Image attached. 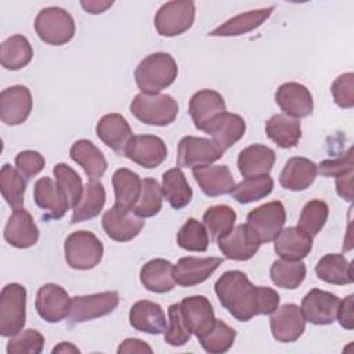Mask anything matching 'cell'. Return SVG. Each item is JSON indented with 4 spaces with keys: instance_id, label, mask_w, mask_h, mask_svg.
Segmentation results:
<instances>
[{
    "instance_id": "277c9868",
    "label": "cell",
    "mask_w": 354,
    "mask_h": 354,
    "mask_svg": "<svg viewBox=\"0 0 354 354\" xmlns=\"http://www.w3.org/2000/svg\"><path fill=\"white\" fill-rule=\"evenodd\" d=\"M64 252L65 260L71 268L86 271L100 264L104 254V246L93 232L80 230L66 236Z\"/></svg>"
},
{
    "instance_id": "9c48e42d",
    "label": "cell",
    "mask_w": 354,
    "mask_h": 354,
    "mask_svg": "<svg viewBox=\"0 0 354 354\" xmlns=\"http://www.w3.org/2000/svg\"><path fill=\"white\" fill-rule=\"evenodd\" d=\"M223 155L224 151L212 138L185 136L178 142L177 165L195 169L212 165Z\"/></svg>"
},
{
    "instance_id": "74e56055",
    "label": "cell",
    "mask_w": 354,
    "mask_h": 354,
    "mask_svg": "<svg viewBox=\"0 0 354 354\" xmlns=\"http://www.w3.org/2000/svg\"><path fill=\"white\" fill-rule=\"evenodd\" d=\"M266 133L278 147L293 148L301 138V126L297 119L277 113L267 120Z\"/></svg>"
},
{
    "instance_id": "836d02e7",
    "label": "cell",
    "mask_w": 354,
    "mask_h": 354,
    "mask_svg": "<svg viewBox=\"0 0 354 354\" xmlns=\"http://www.w3.org/2000/svg\"><path fill=\"white\" fill-rule=\"evenodd\" d=\"M317 277L332 285H350L354 282L351 263L339 253H329L321 257L315 266Z\"/></svg>"
},
{
    "instance_id": "b9f144b4",
    "label": "cell",
    "mask_w": 354,
    "mask_h": 354,
    "mask_svg": "<svg viewBox=\"0 0 354 354\" xmlns=\"http://www.w3.org/2000/svg\"><path fill=\"white\" fill-rule=\"evenodd\" d=\"M307 270L303 261H288V260H275L270 268V277L274 285L283 289H296L299 288L304 278Z\"/></svg>"
},
{
    "instance_id": "e0dca14e",
    "label": "cell",
    "mask_w": 354,
    "mask_h": 354,
    "mask_svg": "<svg viewBox=\"0 0 354 354\" xmlns=\"http://www.w3.org/2000/svg\"><path fill=\"white\" fill-rule=\"evenodd\" d=\"M340 299L318 288L311 289L301 300V313L307 322L314 325H329L336 319Z\"/></svg>"
},
{
    "instance_id": "9f6ffc18",
    "label": "cell",
    "mask_w": 354,
    "mask_h": 354,
    "mask_svg": "<svg viewBox=\"0 0 354 354\" xmlns=\"http://www.w3.org/2000/svg\"><path fill=\"white\" fill-rule=\"evenodd\" d=\"M124 353H152L151 346H148L144 340L136 339V337H129L124 339L119 347H118V354H124Z\"/></svg>"
},
{
    "instance_id": "1f68e13d",
    "label": "cell",
    "mask_w": 354,
    "mask_h": 354,
    "mask_svg": "<svg viewBox=\"0 0 354 354\" xmlns=\"http://www.w3.org/2000/svg\"><path fill=\"white\" fill-rule=\"evenodd\" d=\"M144 288L153 293L170 292L174 285V266L166 259H153L145 263L140 271Z\"/></svg>"
},
{
    "instance_id": "ac0fdd59",
    "label": "cell",
    "mask_w": 354,
    "mask_h": 354,
    "mask_svg": "<svg viewBox=\"0 0 354 354\" xmlns=\"http://www.w3.org/2000/svg\"><path fill=\"white\" fill-rule=\"evenodd\" d=\"M32 108V94L25 86H11L0 93V118L8 126L24 123L29 118Z\"/></svg>"
},
{
    "instance_id": "30bf717a",
    "label": "cell",
    "mask_w": 354,
    "mask_h": 354,
    "mask_svg": "<svg viewBox=\"0 0 354 354\" xmlns=\"http://www.w3.org/2000/svg\"><path fill=\"white\" fill-rule=\"evenodd\" d=\"M286 220V212L279 201L264 203L246 216V224L256 232L261 243H268L282 231Z\"/></svg>"
},
{
    "instance_id": "8d00e7d4",
    "label": "cell",
    "mask_w": 354,
    "mask_h": 354,
    "mask_svg": "<svg viewBox=\"0 0 354 354\" xmlns=\"http://www.w3.org/2000/svg\"><path fill=\"white\" fill-rule=\"evenodd\" d=\"M105 199H106V194H105L104 185L100 181L90 180L84 185L80 202L72 209L73 212H72L71 224L82 223V221L97 217L105 205Z\"/></svg>"
},
{
    "instance_id": "681fc988",
    "label": "cell",
    "mask_w": 354,
    "mask_h": 354,
    "mask_svg": "<svg viewBox=\"0 0 354 354\" xmlns=\"http://www.w3.org/2000/svg\"><path fill=\"white\" fill-rule=\"evenodd\" d=\"M169 324L165 329V342L170 346H184L191 339V330L181 313L180 303H174L169 307Z\"/></svg>"
},
{
    "instance_id": "603a6c76",
    "label": "cell",
    "mask_w": 354,
    "mask_h": 354,
    "mask_svg": "<svg viewBox=\"0 0 354 354\" xmlns=\"http://www.w3.org/2000/svg\"><path fill=\"white\" fill-rule=\"evenodd\" d=\"M95 133L105 145L120 156H124L127 144L133 137L129 122L119 113L104 115L95 126Z\"/></svg>"
},
{
    "instance_id": "f6af8a7d",
    "label": "cell",
    "mask_w": 354,
    "mask_h": 354,
    "mask_svg": "<svg viewBox=\"0 0 354 354\" xmlns=\"http://www.w3.org/2000/svg\"><path fill=\"white\" fill-rule=\"evenodd\" d=\"M235 337L236 332L234 328H231L221 319H216V324L210 329V332H207L198 340L205 351L210 354H223L232 347Z\"/></svg>"
},
{
    "instance_id": "d6a6232c",
    "label": "cell",
    "mask_w": 354,
    "mask_h": 354,
    "mask_svg": "<svg viewBox=\"0 0 354 354\" xmlns=\"http://www.w3.org/2000/svg\"><path fill=\"white\" fill-rule=\"evenodd\" d=\"M274 7L260 8V10H252L248 12L238 14L230 19H227L224 24L213 29L209 35L216 37H231V36H241L245 33H249L254 29H257L263 22H266L270 15L272 14Z\"/></svg>"
},
{
    "instance_id": "5bb4252c",
    "label": "cell",
    "mask_w": 354,
    "mask_h": 354,
    "mask_svg": "<svg viewBox=\"0 0 354 354\" xmlns=\"http://www.w3.org/2000/svg\"><path fill=\"white\" fill-rule=\"evenodd\" d=\"M124 156L145 169H155L165 162L167 148L165 141L158 136L138 134L131 137Z\"/></svg>"
},
{
    "instance_id": "484cf974",
    "label": "cell",
    "mask_w": 354,
    "mask_h": 354,
    "mask_svg": "<svg viewBox=\"0 0 354 354\" xmlns=\"http://www.w3.org/2000/svg\"><path fill=\"white\" fill-rule=\"evenodd\" d=\"M313 249V236L299 227L282 228L274 239L275 253L288 261H300Z\"/></svg>"
},
{
    "instance_id": "4fadbf2b",
    "label": "cell",
    "mask_w": 354,
    "mask_h": 354,
    "mask_svg": "<svg viewBox=\"0 0 354 354\" xmlns=\"http://www.w3.org/2000/svg\"><path fill=\"white\" fill-rule=\"evenodd\" d=\"M35 307L41 319L57 324L68 317L71 297L61 285L44 283L36 293Z\"/></svg>"
},
{
    "instance_id": "2e32d148",
    "label": "cell",
    "mask_w": 354,
    "mask_h": 354,
    "mask_svg": "<svg viewBox=\"0 0 354 354\" xmlns=\"http://www.w3.org/2000/svg\"><path fill=\"white\" fill-rule=\"evenodd\" d=\"M144 218L131 210L113 205L102 216V228L105 234L116 242H129L144 228Z\"/></svg>"
},
{
    "instance_id": "f5cc1de1",
    "label": "cell",
    "mask_w": 354,
    "mask_h": 354,
    "mask_svg": "<svg viewBox=\"0 0 354 354\" xmlns=\"http://www.w3.org/2000/svg\"><path fill=\"white\" fill-rule=\"evenodd\" d=\"M46 160L37 151H22L15 156V167L26 181L44 169Z\"/></svg>"
},
{
    "instance_id": "d590c367",
    "label": "cell",
    "mask_w": 354,
    "mask_h": 354,
    "mask_svg": "<svg viewBox=\"0 0 354 354\" xmlns=\"http://www.w3.org/2000/svg\"><path fill=\"white\" fill-rule=\"evenodd\" d=\"M162 192L169 205L176 209H184L192 199V188L189 187L181 167H173L162 176Z\"/></svg>"
},
{
    "instance_id": "f1b7e54d",
    "label": "cell",
    "mask_w": 354,
    "mask_h": 354,
    "mask_svg": "<svg viewBox=\"0 0 354 354\" xmlns=\"http://www.w3.org/2000/svg\"><path fill=\"white\" fill-rule=\"evenodd\" d=\"M317 173V165L313 160L293 156L285 163L279 174V184L289 191H304L314 183Z\"/></svg>"
},
{
    "instance_id": "7bdbcfd3",
    "label": "cell",
    "mask_w": 354,
    "mask_h": 354,
    "mask_svg": "<svg viewBox=\"0 0 354 354\" xmlns=\"http://www.w3.org/2000/svg\"><path fill=\"white\" fill-rule=\"evenodd\" d=\"M202 221L207 232H210V238L213 241H217L234 228L236 221V213L232 207L227 205H216L206 209Z\"/></svg>"
},
{
    "instance_id": "7a4b0ae2",
    "label": "cell",
    "mask_w": 354,
    "mask_h": 354,
    "mask_svg": "<svg viewBox=\"0 0 354 354\" xmlns=\"http://www.w3.org/2000/svg\"><path fill=\"white\" fill-rule=\"evenodd\" d=\"M177 73V64L170 54L153 53L147 55L138 64L134 72V77L141 93L159 94V91L174 83Z\"/></svg>"
},
{
    "instance_id": "680465c9",
    "label": "cell",
    "mask_w": 354,
    "mask_h": 354,
    "mask_svg": "<svg viewBox=\"0 0 354 354\" xmlns=\"http://www.w3.org/2000/svg\"><path fill=\"white\" fill-rule=\"evenodd\" d=\"M112 1H98V0H88V1H80V6L86 10V12L90 14H101L106 11L109 7H112Z\"/></svg>"
},
{
    "instance_id": "f907efd6",
    "label": "cell",
    "mask_w": 354,
    "mask_h": 354,
    "mask_svg": "<svg viewBox=\"0 0 354 354\" xmlns=\"http://www.w3.org/2000/svg\"><path fill=\"white\" fill-rule=\"evenodd\" d=\"M44 346V336L36 329L21 330L7 343V354H40Z\"/></svg>"
},
{
    "instance_id": "11a10c76",
    "label": "cell",
    "mask_w": 354,
    "mask_h": 354,
    "mask_svg": "<svg viewBox=\"0 0 354 354\" xmlns=\"http://www.w3.org/2000/svg\"><path fill=\"white\" fill-rule=\"evenodd\" d=\"M353 301H354L353 295H348L346 299H343V301L340 300L337 315H336L340 325L347 330H351L354 328V303Z\"/></svg>"
},
{
    "instance_id": "7c38bea8",
    "label": "cell",
    "mask_w": 354,
    "mask_h": 354,
    "mask_svg": "<svg viewBox=\"0 0 354 354\" xmlns=\"http://www.w3.org/2000/svg\"><path fill=\"white\" fill-rule=\"evenodd\" d=\"M272 337L282 343L296 342L306 329V318L295 303H286L270 314Z\"/></svg>"
},
{
    "instance_id": "db71d44e",
    "label": "cell",
    "mask_w": 354,
    "mask_h": 354,
    "mask_svg": "<svg viewBox=\"0 0 354 354\" xmlns=\"http://www.w3.org/2000/svg\"><path fill=\"white\" fill-rule=\"evenodd\" d=\"M317 170L325 176V177H339L346 173L354 171V159H353V148L350 147L347 152L339 158L335 159H326L322 160Z\"/></svg>"
},
{
    "instance_id": "7dc6e473",
    "label": "cell",
    "mask_w": 354,
    "mask_h": 354,
    "mask_svg": "<svg viewBox=\"0 0 354 354\" xmlns=\"http://www.w3.org/2000/svg\"><path fill=\"white\" fill-rule=\"evenodd\" d=\"M177 245L189 252H205L209 246L206 227L196 218H188L177 232Z\"/></svg>"
},
{
    "instance_id": "bcb514c9",
    "label": "cell",
    "mask_w": 354,
    "mask_h": 354,
    "mask_svg": "<svg viewBox=\"0 0 354 354\" xmlns=\"http://www.w3.org/2000/svg\"><path fill=\"white\" fill-rule=\"evenodd\" d=\"M328 216V205L321 199H311L304 205L297 221V227L314 238L324 228Z\"/></svg>"
},
{
    "instance_id": "d6986e66",
    "label": "cell",
    "mask_w": 354,
    "mask_h": 354,
    "mask_svg": "<svg viewBox=\"0 0 354 354\" xmlns=\"http://www.w3.org/2000/svg\"><path fill=\"white\" fill-rule=\"evenodd\" d=\"M188 112L195 127L205 131L216 118L227 112V106L223 95L218 91L205 88L196 91L191 97Z\"/></svg>"
},
{
    "instance_id": "91938a15",
    "label": "cell",
    "mask_w": 354,
    "mask_h": 354,
    "mask_svg": "<svg viewBox=\"0 0 354 354\" xmlns=\"http://www.w3.org/2000/svg\"><path fill=\"white\" fill-rule=\"evenodd\" d=\"M55 353H62V354L64 353H80V350L69 342H61L58 346H55L53 348V354H55Z\"/></svg>"
},
{
    "instance_id": "f546056e",
    "label": "cell",
    "mask_w": 354,
    "mask_h": 354,
    "mask_svg": "<svg viewBox=\"0 0 354 354\" xmlns=\"http://www.w3.org/2000/svg\"><path fill=\"white\" fill-rule=\"evenodd\" d=\"M69 155L76 162L91 181H98L108 169V162L104 153L88 140H77L72 144Z\"/></svg>"
},
{
    "instance_id": "3957f363",
    "label": "cell",
    "mask_w": 354,
    "mask_h": 354,
    "mask_svg": "<svg viewBox=\"0 0 354 354\" xmlns=\"http://www.w3.org/2000/svg\"><path fill=\"white\" fill-rule=\"evenodd\" d=\"M130 112L145 124L167 126L177 118L178 104L169 94L140 93L133 98Z\"/></svg>"
},
{
    "instance_id": "44dd1931",
    "label": "cell",
    "mask_w": 354,
    "mask_h": 354,
    "mask_svg": "<svg viewBox=\"0 0 354 354\" xmlns=\"http://www.w3.org/2000/svg\"><path fill=\"white\" fill-rule=\"evenodd\" d=\"M223 257H181L174 266V281L180 286H195L205 282L221 264Z\"/></svg>"
},
{
    "instance_id": "d4e9b609",
    "label": "cell",
    "mask_w": 354,
    "mask_h": 354,
    "mask_svg": "<svg viewBox=\"0 0 354 354\" xmlns=\"http://www.w3.org/2000/svg\"><path fill=\"white\" fill-rule=\"evenodd\" d=\"M192 176L207 196L231 194L235 187L232 173L227 165H207L192 169Z\"/></svg>"
},
{
    "instance_id": "ab89813d",
    "label": "cell",
    "mask_w": 354,
    "mask_h": 354,
    "mask_svg": "<svg viewBox=\"0 0 354 354\" xmlns=\"http://www.w3.org/2000/svg\"><path fill=\"white\" fill-rule=\"evenodd\" d=\"M26 180L17 167L6 163L0 170V191L10 207L21 209L24 206Z\"/></svg>"
},
{
    "instance_id": "f35d334b",
    "label": "cell",
    "mask_w": 354,
    "mask_h": 354,
    "mask_svg": "<svg viewBox=\"0 0 354 354\" xmlns=\"http://www.w3.org/2000/svg\"><path fill=\"white\" fill-rule=\"evenodd\" d=\"M33 58V48L22 35H12L1 43L0 61L4 69L18 71L25 68Z\"/></svg>"
},
{
    "instance_id": "ba28073f",
    "label": "cell",
    "mask_w": 354,
    "mask_h": 354,
    "mask_svg": "<svg viewBox=\"0 0 354 354\" xmlns=\"http://www.w3.org/2000/svg\"><path fill=\"white\" fill-rule=\"evenodd\" d=\"M119 304V293L115 290L75 296L71 299L68 321L71 325L91 321L111 314Z\"/></svg>"
},
{
    "instance_id": "e575fe53",
    "label": "cell",
    "mask_w": 354,
    "mask_h": 354,
    "mask_svg": "<svg viewBox=\"0 0 354 354\" xmlns=\"http://www.w3.org/2000/svg\"><path fill=\"white\" fill-rule=\"evenodd\" d=\"M112 185L115 191V205L133 212L141 194L142 180L140 176L126 167L118 169L112 176Z\"/></svg>"
},
{
    "instance_id": "ffe728a7",
    "label": "cell",
    "mask_w": 354,
    "mask_h": 354,
    "mask_svg": "<svg viewBox=\"0 0 354 354\" xmlns=\"http://www.w3.org/2000/svg\"><path fill=\"white\" fill-rule=\"evenodd\" d=\"M275 102L286 116L293 119L311 115L314 108L310 90L297 82H288L281 84L275 93Z\"/></svg>"
},
{
    "instance_id": "83f0119b",
    "label": "cell",
    "mask_w": 354,
    "mask_h": 354,
    "mask_svg": "<svg viewBox=\"0 0 354 354\" xmlns=\"http://www.w3.org/2000/svg\"><path fill=\"white\" fill-rule=\"evenodd\" d=\"M130 325L140 332L159 335L166 329V315L158 303L149 300L136 301L129 313Z\"/></svg>"
},
{
    "instance_id": "816d5d0a",
    "label": "cell",
    "mask_w": 354,
    "mask_h": 354,
    "mask_svg": "<svg viewBox=\"0 0 354 354\" xmlns=\"http://www.w3.org/2000/svg\"><path fill=\"white\" fill-rule=\"evenodd\" d=\"M330 93L336 105L344 109H350L354 106V75L351 72H346L336 77V80L330 86Z\"/></svg>"
},
{
    "instance_id": "6da1fadb",
    "label": "cell",
    "mask_w": 354,
    "mask_h": 354,
    "mask_svg": "<svg viewBox=\"0 0 354 354\" xmlns=\"http://www.w3.org/2000/svg\"><path fill=\"white\" fill-rule=\"evenodd\" d=\"M221 306L238 321L248 322L256 315H268L279 306V295L268 286H254L239 270L225 271L214 283Z\"/></svg>"
},
{
    "instance_id": "52a82bcc",
    "label": "cell",
    "mask_w": 354,
    "mask_h": 354,
    "mask_svg": "<svg viewBox=\"0 0 354 354\" xmlns=\"http://www.w3.org/2000/svg\"><path fill=\"white\" fill-rule=\"evenodd\" d=\"M195 19V4L191 0L165 3L156 12L153 24L160 36L174 37L187 32Z\"/></svg>"
},
{
    "instance_id": "9a60e30c",
    "label": "cell",
    "mask_w": 354,
    "mask_h": 354,
    "mask_svg": "<svg viewBox=\"0 0 354 354\" xmlns=\"http://www.w3.org/2000/svg\"><path fill=\"white\" fill-rule=\"evenodd\" d=\"M35 203L44 210V220H59L71 209L69 199L64 189L50 177H41L35 183Z\"/></svg>"
},
{
    "instance_id": "7402d4cb",
    "label": "cell",
    "mask_w": 354,
    "mask_h": 354,
    "mask_svg": "<svg viewBox=\"0 0 354 354\" xmlns=\"http://www.w3.org/2000/svg\"><path fill=\"white\" fill-rule=\"evenodd\" d=\"M180 307L191 333H194L198 339L205 336L214 326L216 317L207 297L202 295L184 297Z\"/></svg>"
},
{
    "instance_id": "ee69618b",
    "label": "cell",
    "mask_w": 354,
    "mask_h": 354,
    "mask_svg": "<svg viewBox=\"0 0 354 354\" xmlns=\"http://www.w3.org/2000/svg\"><path fill=\"white\" fill-rule=\"evenodd\" d=\"M163 192L162 187L155 178L147 177L142 180L141 194L137 203L133 207V213L141 218L153 217L162 209Z\"/></svg>"
},
{
    "instance_id": "5b68a950",
    "label": "cell",
    "mask_w": 354,
    "mask_h": 354,
    "mask_svg": "<svg viewBox=\"0 0 354 354\" xmlns=\"http://www.w3.org/2000/svg\"><path fill=\"white\" fill-rule=\"evenodd\" d=\"M26 319V289L21 283H8L0 293V335H18Z\"/></svg>"
},
{
    "instance_id": "60d3db41",
    "label": "cell",
    "mask_w": 354,
    "mask_h": 354,
    "mask_svg": "<svg viewBox=\"0 0 354 354\" xmlns=\"http://www.w3.org/2000/svg\"><path fill=\"white\" fill-rule=\"evenodd\" d=\"M272 188L274 180L270 177V174L253 176L245 177L241 183H238L231 191V195L236 202L246 205L268 196L272 192Z\"/></svg>"
},
{
    "instance_id": "4316f807",
    "label": "cell",
    "mask_w": 354,
    "mask_h": 354,
    "mask_svg": "<svg viewBox=\"0 0 354 354\" xmlns=\"http://www.w3.org/2000/svg\"><path fill=\"white\" fill-rule=\"evenodd\" d=\"M246 131V123L242 116L236 113L224 112L216 118L205 130L206 134L225 152L234 144H236Z\"/></svg>"
},
{
    "instance_id": "c3c4849f",
    "label": "cell",
    "mask_w": 354,
    "mask_h": 354,
    "mask_svg": "<svg viewBox=\"0 0 354 354\" xmlns=\"http://www.w3.org/2000/svg\"><path fill=\"white\" fill-rule=\"evenodd\" d=\"M53 173H54L57 184L66 194L69 203H71V209H73L80 202L83 189H84L80 176L66 163L55 165L53 169Z\"/></svg>"
},
{
    "instance_id": "cb8c5ba5",
    "label": "cell",
    "mask_w": 354,
    "mask_h": 354,
    "mask_svg": "<svg viewBox=\"0 0 354 354\" xmlns=\"http://www.w3.org/2000/svg\"><path fill=\"white\" fill-rule=\"evenodd\" d=\"M4 239L14 248L26 249L39 241V228L32 214L24 207L15 209L4 227Z\"/></svg>"
},
{
    "instance_id": "4dcf8cb0",
    "label": "cell",
    "mask_w": 354,
    "mask_h": 354,
    "mask_svg": "<svg viewBox=\"0 0 354 354\" xmlns=\"http://www.w3.org/2000/svg\"><path fill=\"white\" fill-rule=\"evenodd\" d=\"M274 163V149L263 144L249 145L238 155V170L243 177L270 174Z\"/></svg>"
},
{
    "instance_id": "8fae6325",
    "label": "cell",
    "mask_w": 354,
    "mask_h": 354,
    "mask_svg": "<svg viewBox=\"0 0 354 354\" xmlns=\"http://www.w3.org/2000/svg\"><path fill=\"white\" fill-rule=\"evenodd\" d=\"M218 249L225 259L246 261L260 249V239L248 224H238L228 234L217 239Z\"/></svg>"
},
{
    "instance_id": "8992f818",
    "label": "cell",
    "mask_w": 354,
    "mask_h": 354,
    "mask_svg": "<svg viewBox=\"0 0 354 354\" xmlns=\"http://www.w3.org/2000/svg\"><path fill=\"white\" fill-rule=\"evenodd\" d=\"M35 30L41 41L50 46H62L75 36V21L61 7L43 8L35 19Z\"/></svg>"
},
{
    "instance_id": "6f0895ef",
    "label": "cell",
    "mask_w": 354,
    "mask_h": 354,
    "mask_svg": "<svg viewBox=\"0 0 354 354\" xmlns=\"http://www.w3.org/2000/svg\"><path fill=\"white\" fill-rule=\"evenodd\" d=\"M353 174L354 171H350L336 177V192L347 202L353 201Z\"/></svg>"
}]
</instances>
